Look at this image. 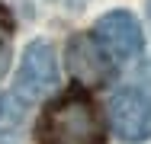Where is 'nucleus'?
<instances>
[{
	"label": "nucleus",
	"mask_w": 151,
	"mask_h": 144,
	"mask_svg": "<svg viewBox=\"0 0 151 144\" xmlns=\"http://www.w3.org/2000/svg\"><path fill=\"white\" fill-rule=\"evenodd\" d=\"M39 144H103V118L84 90H68L39 118Z\"/></svg>",
	"instance_id": "nucleus-1"
},
{
	"label": "nucleus",
	"mask_w": 151,
	"mask_h": 144,
	"mask_svg": "<svg viewBox=\"0 0 151 144\" xmlns=\"http://www.w3.org/2000/svg\"><path fill=\"white\" fill-rule=\"evenodd\" d=\"M55 86H58V58H55V48H52L45 38H35V42L26 45V51H23L13 96H19V99L29 106V103L45 99Z\"/></svg>",
	"instance_id": "nucleus-2"
},
{
	"label": "nucleus",
	"mask_w": 151,
	"mask_h": 144,
	"mask_svg": "<svg viewBox=\"0 0 151 144\" xmlns=\"http://www.w3.org/2000/svg\"><path fill=\"white\" fill-rule=\"evenodd\" d=\"M93 38L100 42V48L113 61H132L145 48L142 26H138V19L129 10H109V13H103L96 19V26H93Z\"/></svg>",
	"instance_id": "nucleus-3"
},
{
	"label": "nucleus",
	"mask_w": 151,
	"mask_h": 144,
	"mask_svg": "<svg viewBox=\"0 0 151 144\" xmlns=\"http://www.w3.org/2000/svg\"><path fill=\"white\" fill-rule=\"evenodd\" d=\"M109 125H113L116 138L129 144L148 141L151 138V96L142 93L138 86L119 90L109 99Z\"/></svg>",
	"instance_id": "nucleus-4"
},
{
	"label": "nucleus",
	"mask_w": 151,
	"mask_h": 144,
	"mask_svg": "<svg viewBox=\"0 0 151 144\" xmlns=\"http://www.w3.org/2000/svg\"><path fill=\"white\" fill-rule=\"evenodd\" d=\"M113 58L100 48V42L87 35V32H77L68 38V67L74 74V80L81 86H100L113 77Z\"/></svg>",
	"instance_id": "nucleus-5"
},
{
	"label": "nucleus",
	"mask_w": 151,
	"mask_h": 144,
	"mask_svg": "<svg viewBox=\"0 0 151 144\" xmlns=\"http://www.w3.org/2000/svg\"><path fill=\"white\" fill-rule=\"evenodd\" d=\"M26 128V103L13 93H0V144H16Z\"/></svg>",
	"instance_id": "nucleus-6"
},
{
	"label": "nucleus",
	"mask_w": 151,
	"mask_h": 144,
	"mask_svg": "<svg viewBox=\"0 0 151 144\" xmlns=\"http://www.w3.org/2000/svg\"><path fill=\"white\" fill-rule=\"evenodd\" d=\"M13 32H16V23L10 10L0 6V77L10 71V61H13Z\"/></svg>",
	"instance_id": "nucleus-7"
}]
</instances>
